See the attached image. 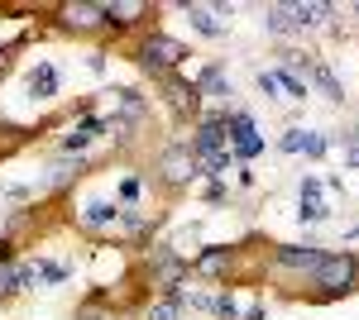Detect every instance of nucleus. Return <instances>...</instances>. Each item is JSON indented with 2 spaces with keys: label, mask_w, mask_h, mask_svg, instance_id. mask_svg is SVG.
<instances>
[{
  "label": "nucleus",
  "mask_w": 359,
  "mask_h": 320,
  "mask_svg": "<svg viewBox=\"0 0 359 320\" xmlns=\"http://www.w3.org/2000/svg\"><path fill=\"white\" fill-rule=\"evenodd\" d=\"M359 282V258L355 253H326L321 263H316V272H311V287L321 296H345L355 292Z\"/></svg>",
  "instance_id": "1"
},
{
  "label": "nucleus",
  "mask_w": 359,
  "mask_h": 320,
  "mask_svg": "<svg viewBox=\"0 0 359 320\" xmlns=\"http://www.w3.org/2000/svg\"><path fill=\"white\" fill-rule=\"evenodd\" d=\"M154 172H158V182L163 187H192L196 177H201V162H196V153L187 148V144H168L163 153H158V162H154Z\"/></svg>",
  "instance_id": "2"
},
{
  "label": "nucleus",
  "mask_w": 359,
  "mask_h": 320,
  "mask_svg": "<svg viewBox=\"0 0 359 320\" xmlns=\"http://www.w3.org/2000/svg\"><path fill=\"white\" fill-rule=\"evenodd\" d=\"M187 43H177V39H168V34H149L144 39V48H139V62H144V72H154V77H168V72H177L182 62H187Z\"/></svg>",
  "instance_id": "3"
},
{
  "label": "nucleus",
  "mask_w": 359,
  "mask_h": 320,
  "mask_svg": "<svg viewBox=\"0 0 359 320\" xmlns=\"http://www.w3.org/2000/svg\"><path fill=\"white\" fill-rule=\"evenodd\" d=\"M196 162L216 158V153H230V134H225V110H211V115H196V130H192V144Z\"/></svg>",
  "instance_id": "4"
},
{
  "label": "nucleus",
  "mask_w": 359,
  "mask_h": 320,
  "mask_svg": "<svg viewBox=\"0 0 359 320\" xmlns=\"http://www.w3.org/2000/svg\"><path fill=\"white\" fill-rule=\"evenodd\" d=\"M225 134L235 144V158H259L264 153V139L254 130V115L249 110H225Z\"/></svg>",
  "instance_id": "5"
},
{
  "label": "nucleus",
  "mask_w": 359,
  "mask_h": 320,
  "mask_svg": "<svg viewBox=\"0 0 359 320\" xmlns=\"http://www.w3.org/2000/svg\"><path fill=\"white\" fill-rule=\"evenodd\" d=\"M321 258H326V249H316V244H278L273 249V263L283 272H302V277H311Z\"/></svg>",
  "instance_id": "6"
},
{
  "label": "nucleus",
  "mask_w": 359,
  "mask_h": 320,
  "mask_svg": "<svg viewBox=\"0 0 359 320\" xmlns=\"http://www.w3.org/2000/svg\"><path fill=\"white\" fill-rule=\"evenodd\" d=\"M57 20H62L67 29H77V34H96V29H106L101 5H86V0H67V5H57Z\"/></svg>",
  "instance_id": "7"
},
{
  "label": "nucleus",
  "mask_w": 359,
  "mask_h": 320,
  "mask_svg": "<svg viewBox=\"0 0 359 320\" xmlns=\"http://www.w3.org/2000/svg\"><path fill=\"white\" fill-rule=\"evenodd\" d=\"M163 81V91H168V101H172V110L177 115H201V91H196V81H187V77H177V72H168V77H158Z\"/></svg>",
  "instance_id": "8"
},
{
  "label": "nucleus",
  "mask_w": 359,
  "mask_h": 320,
  "mask_svg": "<svg viewBox=\"0 0 359 320\" xmlns=\"http://www.w3.org/2000/svg\"><path fill=\"white\" fill-rule=\"evenodd\" d=\"M182 282H187V263H182L177 253H158V263L149 272V287H158L163 296H177Z\"/></svg>",
  "instance_id": "9"
},
{
  "label": "nucleus",
  "mask_w": 359,
  "mask_h": 320,
  "mask_svg": "<svg viewBox=\"0 0 359 320\" xmlns=\"http://www.w3.org/2000/svg\"><path fill=\"white\" fill-rule=\"evenodd\" d=\"M230 263H235V249H221V244H211V249H201V253H196L192 272H196V277H216V282H221L225 272H230Z\"/></svg>",
  "instance_id": "10"
},
{
  "label": "nucleus",
  "mask_w": 359,
  "mask_h": 320,
  "mask_svg": "<svg viewBox=\"0 0 359 320\" xmlns=\"http://www.w3.org/2000/svg\"><path fill=\"white\" fill-rule=\"evenodd\" d=\"M101 15H106V29H135L149 15V5L144 0H111V5H101Z\"/></svg>",
  "instance_id": "11"
},
{
  "label": "nucleus",
  "mask_w": 359,
  "mask_h": 320,
  "mask_svg": "<svg viewBox=\"0 0 359 320\" xmlns=\"http://www.w3.org/2000/svg\"><path fill=\"white\" fill-rule=\"evenodd\" d=\"M297 220H302V225H321V220H331V211L321 206V182H316V177H302V201H297Z\"/></svg>",
  "instance_id": "12"
},
{
  "label": "nucleus",
  "mask_w": 359,
  "mask_h": 320,
  "mask_svg": "<svg viewBox=\"0 0 359 320\" xmlns=\"http://www.w3.org/2000/svg\"><path fill=\"white\" fill-rule=\"evenodd\" d=\"M25 86H29L34 101H53V96H57V67H53V62H34L29 77H25Z\"/></svg>",
  "instance_id": "13"
},
{
  "label": "nucleus",
  "mask_w": 359,
  "mask_h": 320,
  "mask_svg": "<svg viewBox=\"0 0 359 320\" xmlns=\"http://www.w3.org/2000/svg\"><path fill=\"white\" fill-rule=\"evenodd\" d=\"M287 10H292V25L302 29V34L306 29H321L335 15V5H321V0H297V5H287Z\"/></svg>",
  "instance_id": "14"
},
{
  "label": "nucleus",
  "mask_w": 359,
  "mask_h": 320,
  "mask_svg": "<svg viewBox=\"0 0 359 320\" xmlns=\"http://www.w3.org/2000/svg\"><path fill=\"white\" fill-rule=\"evenodd\" d=\"M196 91H201V96H211V101H221V106H230V96H235V91H230V77H225L221 62H211V67H206V72L196 77Z\"/></svg>",
  "instance_id": "15"
},
{
  "label": "nucleus",
  "mask_w": 359,
  "mask_h": 320,
  "mask_svg": "<svg viewBox=\"0 0 359 320\" xmlns=\"http://www.w3.org/2000/svg\"><path fill=\"white\" fill-rule=\"evenodd\" d=\"M182 15H187V25H192L201 39H225V25L211 15V5H192V0H187V5H182Z\"/></svg>",
  "instance_id": "16"
},
{
  "label": "nucleus",
  "mask_w": 359,
  "mask_h": 320,
  "mask_svg": "<svg viewBox=\"0 0 359 320\" xmlns=\"http://www.w3.org/2000/svg\"><path fill=\"white\" fill-rule=\"evenodd\" d=\"M264 34H273V39H297L302 29L292 25V10H287V5H264Z\"/></svg>",
  "instance_id": "17"
},
{
  "label": "nucleus",
  "mask_w": 359,
  "mask_h": 320,
  "mask_svg": "<svg viewBox=\"0 0 359 320\" xmlns=\"http://www.w3.org/2000/svg\"><path fill=\"white\" fill-rule=\"evenodd\" d=\"M120 215H125V206H115V201H86L82 206V225L106 230V225H120Z\"/></svg>",
  "instance_id": "18"
},
{
  "label": "nucleus",
  "mask_w": 359,
  "mask_h": 320,
  "mask_svg": "<svg viewBox=\"0 0 359 320\" xmlns=\"http://www.w3.org/2000/svg\"><path fill=\"white\" fill-rule=\"evenodd\" d=\"M306 77L316 81V91H321L326 101H335V106L345 101V86H340V77H335V72L326 67V62H321V57H311V72H306Z\"/></svg>",
  "instance_id": "19"
},
{
  "label": "nucleus",
  "mask_w": 359,
  "mask_h": 320,
  "mask_svg": "<svg viewBox=\"0 0 359 320\" xmlns=\"http://www.w3.org/2000/svg\"><path fill=\"white\" fill-rule=\"evenodd\" d=\"M144 320H187V306H182L177 296H158V301L144 311Z\"/></svg>",
  "instance_id": "20"
},
{
  "label": "nucleus",
  "mask_w": 359,
  "mask_h": 320,
  "mask_svg": "<svg viewBox=\"0 0 359 320\" xmlns=\"http://www.w3.org/2000/svg\"><path fill=\"white\" fill-rule=\"evenodd\" d=\"M273 81H278V91H287L292 101H306V96H311V86H306V81L297 77V72H287V67H278Z\"/></svg>",
  "instance_id": "21"
},
{
  "label": "nucleus",
  "mask_w": 359,
  "mask_h": 320,
  "mask_svg": "<svg viewBox=\"0 0 359 320\" xmlns=\"http://www.w3.org/2000/svg\"><path fill=\"white\" fill-rule=\"evenodd\" d=\"M326 148H331V139H326V134H311V130H306V139H302V153H306V158H321Z\"/></svg>",
  "instance_id": "22"
},
{
  "label": "nucleus",
  "mask_w": 359,
  "mask_h": 320,
  "mask_svg": "<svg viewBox=\"0 0 359 320\" xmlns=\"http://www.w3.org/2000/svg\"><path fill=\"white\" fill-rule=\"evenodd\" d=\"M345 167H359V125L345 130Z\"/></svg>",
  "instance_id": "23"
},
{
  "label": "nucleus",
  "mask_w": 359,
  "mask_h": 320,
  "mask_svg": "<svg viewBox=\"0 0 359 320\" xmlns=\"http://www.w3.org/2000/svg\"><path fill=\"white\" fill-rule=\"evenodd\" d=\"M39 282H53V287H57V282H67V267H62V263H39Z\"/></svg>",
  "instance_id": "24"
},
{
  "label": "nucleus",
  "mask_w": 359,
  "mask_h": 320,
  "mask_svg": "<svg viewBox=\"0 0 359 320\" xmlns=\"http://www.w3.org/2000/svg\"><path fill=\"white\" fill-rule=\"evenodd\" d=\"M20 287H15V267H0V301H15Z\"/></svg>",
  "instance_id": "25"
},
{
  "label": "nucleus",
  "mask_w": 359,
  "mask_h": 320,
  "mask_svg": "<svg viewBox=\"0 0 359 320\" xmlns=\"http://www.w3.org/2000/svg\"><path fill=\"white\" fill-rule=\"evenodd\" d=\"M86 144H91V134H86L82 125H77V134H67V139H62V153H82Z\"/></svg>",
  "instance_id": "26"
},
{
  "label": "nucleus",
  "mask_w": 359,
  "mask_h": 320,
  "mask_svg": "<svg viewBox=\"0 0 359 320\" xmlns=\"http://www.w3.org/2000/svg\"><path fill=\"white\" fill-rule=\"evenodd\" d=\"M302 139H306V130H287L278 139V148H283V153H302Z\"/></svg>",
  "instance_id": "27"
},
{
  "label": "nucleus",
  "mask_w": 359,
  "mask_h": 320,
  "mask_svg": "<svg viewBox=\"0 0 359 320\" xmlns=\"http://www.w3.org/2000/svg\"><path fill=\"white\" fill-rule=\"evenodd\" d=\"M211 15L225 25V20H235V5H230V0H221V5H211ZM225 29H230V25H225Z\"/></svg>",
  "instance_id": "28"
},
{
  "label": "nucleus",
  "mask_w": 359,
  "mask_h": 320,
  "mask_svg": "<svg viewBox=\"0 0 359 320\" xmlns=\"http://www.w3.org/2000/svg\"><path fill=\"white\" fill-rule=\"evenodd\" d=\"M259 91H264V96H278V81H273V72H259Z\"/></svg>",
  "instance_id": "29"
},
{
  "label": "nucleus",
  "mask_w": 359,
  "mask_h": 320,
  "mask_svg": "<svg viewBox=\"0 0 359 320\" xmlns=\"http://www.w3.org/2000/svg\"><path fill=\"white\" fill-rule=\"evenodd\" d=\"M120 196H125V201H135V196H139V182H135V177H125V187H120Z\"/></svg>",
  "instance_id": "30"
},
{
  "label": "nucleus",
  "mask_w": 359,
  "mask_h": 320,
  "mask_svg": "<svg viewBox=\"0 0 359 320\" xmlns=\"http://www.w3.org/2000/svg\"><path fill=\"white\" fill-rule=\"evenodd\" d=\"M240 320H264V301H249V311Z\"/></svg>",
  "instance_id": "31"
},
{
  "label": "nucleus",
  "mask_w": 359,
  "mask_h": 320,
  "mask_svg": "<svg viewBox=\"0 0 359 320\" xmlns=\"http://www.w3.org/2000/svg\"><path fill=\"white\" fill-rule=\"evenodd\" d=\"M10 53H15V48H0V77H5V67H10Z\"/></svg>",
  "instance_id": "32"
},
{
  "label": "nucleus",
  "mask_w": 359,
  "mask_h": 320,
  "mask_svg": "<svg viewBox=\"0 0 359 320\" xmlns=\"http://www.w3.org/2000/svg\"><path fill=\"white\" fill-rule=\"evenodd\" d=\"M350 239H359V225H355V230H350Z\"/></svg>",
  "instance_id": "33"
},
{
  "label": "nucleus",
  "mask_w": 359,
  "mask_h": 320,
  "mask_svg": "<svg viewBox=\"0 0 359 320\" xmlns=\"http://www.w3.org/2000/svg\"><path fill=\"white\" fill-rule=\"evenodd\" d=\"M111 320H115V316H111Z\"/></svg>",
  "instance_id": "34"
}]
</instances>
